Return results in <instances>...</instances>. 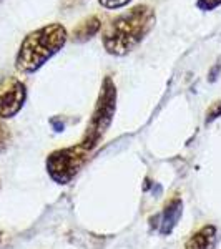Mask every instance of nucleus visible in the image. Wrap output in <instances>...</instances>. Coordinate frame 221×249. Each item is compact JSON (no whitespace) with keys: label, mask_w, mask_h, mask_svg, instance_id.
Wrapping results in <instances>:
<instances>
[{"label":"nucleus","mask_w":221,"mask_h":249,"mask_svg":"<svg viewBox=\"0 0 221 249\" xmlns=\"http://www.w3.org/2000/svg\"><path fill=\"white\" fill-rule=\"evenodd\" d=\"M220 5H221V0H198L196 2V7L203 12H211Z\"/></svg>","instance_id":"obj_11"},{"label":"nucleus","mask_w":221,"mask_h":249,"mask_svg":"<svg viewBox=\"0 0 221 249\" xmlns=\"http://www.w3.org/2000/svg\"><path fill=\"white\" fill-rule=\"evenodd\" d=\"M2 2H3V0H0V3H2Z\"/></svg>","instance_id":"obj_14"},{"label":"nucleus","mask_w":221,"mask_h":249,"mask_svg":"<svg viewBox=\"0 0 221 249\" xmlns=\"http://www.w3.org/2000/svg\"><path fill=\"white\" fill-rule=\"evenodd\" d=\"M155 23L156 14L153 7L147 3L131 7L111 20L102 32L103 48L110 55L125 57L143 42L153 30Z\"/></svg>","instance_id":"obj_1"},{"label":"nucleus","mask_w":221,"mask_h":249,"mask_svg":"<svg viewBox=\"0 0 221 249\" xmlns=\"http://www.w3.org/2000/svg\"><path fill=\"white\" fill-rule=\"evenodd\" d=\"M88 153L90 151L85 150L82 144L54 151L47 158V171L50 178L58 184L70 183L85 164Z\"/></svg>","instance_id":"obj_4"},{"label":"nucleus","mask_w":221,"mask_h":249,"mask_svg":"<svg viewBox=\"0 0 221 249\" xmlns=\"http://www.w3.org/2000/svg\"><path fill=\"white\" fill-rule=\"evenodd\" d=\"M215 234H216L215 226H204L186 241V246L184 248L186 249H208L211 244V241L215 239Z\"/></svg>","instance_id":"obj_8"},{"label":"nucleus","mask_w":221,"mask_h":249,"mask_svg":"<svg viewBox=\"0 0 221 249\" xmlns=\"http://www.w3.org/2000/svg\"><path fill=\"white\" fill-rule=\"evenodd\" d=\"M131 0H98V3L103 7V9L108 10H116V9H123L130 3Z\"/></svg>","instance_id":"obj_10"},{"label":"nucleus","mask_w":221,"mask_h":249,"mask_svg":"<svg viewBox=\"0 0 221 249\" xmlns=\"http://www.w3.org/2000/svg\"><path fill=\"white\" fill-rule=\"evenodd\" d=\"M27 87L17 77L0 80V120L14 118L25 105Z\"/></svg>","instance_id":"obj_5"},{"label":"nucleus","mask_w":221,"mask_h":249,"mask_svg":"<svg viewBox=\"0 0 221 249\" xmlns=\"http://www.w3.org/2000/svg\"><path fill=\"white\" fill-rule=\"evenodd\" d=\"M68 32L62 23H48L25 35L15 55V68L20 73H35L65 47Z\"/></svg>","instance_id":"obj_2"},{"label":"nucleus","mask_w":221,"mask_h":249,"mask_svg":"<svg viewBox=\"0 0 221 249\" xmlns=\"http://www.w3.org/2000/svg\"><path fill=\"white\" fill-rule=\"evenodd\" d=\"M100 29H102V20H100V17H96V15H92V17L82 20L75 27L74 32H72V38L77 43H83L87 40H90L92 37H95L100 32Z\"/></svg>","instance_id":"obj_7"},{"label":"nucleus","mask_w":221,"mask_h":249,"mask_svg":"<svg viewBox=\"0 0 221 249\" xmlns=\"http://www.w3.org/2000/svg\"><path fill=\"white\" fill-rule=\"evenodd\" d=\"M220 70H221V62L216 63V67L211 70V73H210V82H215V80H216V75H218V71H220Z\"/></svg>","instance_id":"obj_13"},{"label":"nucleus","mask_w":221,"mask_h":249,"mask_svg":"<svg viewBox=\"0 0 221 249\" xmlns=\"http://www.w3.org/2000/svg\"><path fill=\"white\" fill-rule=\"evenodd\" d=\"M10 140H12V135H10V130L5 123L0 120V155L9 148L10 144Z\"/></svg>","instance_id":"obj_9"},{"label":"nucleus","mask_w":221,"mask_h":249,"mask_svg":"<svg viewBox=\"0 0 221 249\" xmlns=\"http://www.w3.org/2000/svg\"><path fill=\"white\" fill-rule=\"evenodd\" d=\"M115 110H116V87L111 77H105L102 83V88H100L98 100L95 103L93 113H92L90 123L87 126L85 136H83L82 143H80L85 150L92 151L98 144L102 136L108 130V126L113 122Z\"/></svg>","instance_id":"obj_3"},{"label":"nucleus","mask_w":221,"mask_h":249,"mask_svg":"<svg viewBox=\"0 0 221 249\" xmlns=\"http://www.w3.org/2000/svg\"><path fill=\"white\" fill-rule=\"evenodd\" d=\"M182 213H183L182 199H173L171 203L166 204V208H165L162 214V223H160V232L163 236H168L175 230V226L178 224L180 218H182Z\"/></svg>","instance_id":"obj_6"},{"label":"nucleus","mask_w":221,"mask_h":249,"mask_svg":"<svg viewBox=\"0 0 221 249\" xmlns=\"http://www.w3.org/2000/svg\"><path fill=\"white\" fill-rule=\"evenodd\" d=\"M221 116V102H215L213 105L210 107V110H208L206 113V123H211L215 122L216 118H220Z\"/></svg>","instance_id":"obj_12"}]
</instances>
